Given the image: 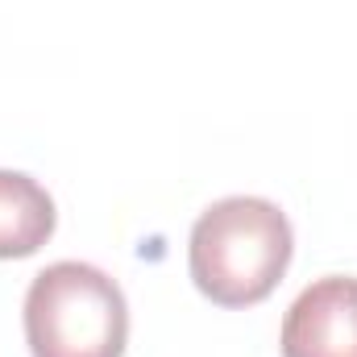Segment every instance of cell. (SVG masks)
Returning <instances> with one entry per match:
<instances>
[{"mask_svg": "<svg viewBox=\"0 0 357 357\" xmlns=\"http://www.w3.org/2000/svg\"><path fill=\"white\" fill-rule=\"evenodd\" d=\"M282 357H357V278L328 274L299 291L282 316Z\"/></svg>", "mask_w": 357, "mask_h": 357, "instance_id": "3957f363", "label": "cell"}, {"mask_svg": "<svg viewBox=\"0 0 357 357\" xmlns=\"http://www.w3.org/2000/svg\"><path fill=\"white\" fill-rule=\"evenodd\" d=\"M129 303L116 278L88 262H54L25 291V345L33 357H125Z\"/></svg>", "mask_w": 357, "mask_h": 357, "instance_id": "7a4b0ae2", "label": "cell"}, {"mask_svg": "<svg viewBox=\"0 0 357 357\" xmlns=\"http://www.w3.org/2000/svg\"><path fill=\"white\" fill-rule=\"evenodd\" d=\"M59 212L50 191L21 171H0V262L29 258L54 237Z\"/></svg>", "mask_w": 357, "mask_h": 357, "instance_id": "277c9868", "label": "cell"}, {"mask_svg": "<svg viewBox=\"0 0 357 357\" xmlns=\"http://www.w3.org/2000/svg\"><path fill=\"white\" fill-rule=\"evenodd\" d=\"M295 254L291 220L262 195H229L199 212L187 241L191 282L216 307H254L282 282Z\"/></svg>", "mask_w": 357, "mask_h": 357, "instance_id": "6da1fadb", "label": "cell"}]
</instances>
